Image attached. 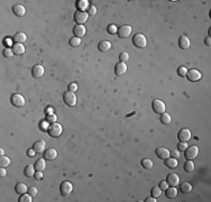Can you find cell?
<instances>
[{
  "label": "cell",
  "mask_w": 211,
  "mask_h": 202,
  "mask_svg": "<svg viewBox=\"0 0 211 202\" xmlns=\"http://www.w3.org/2000/svg\"><path fill=\"white\" fill-rule=\"evenodd\" d=\"M133 44L137 48H145L146 45H147V39H146V37L143 34L137 33L135 34L134 37H133Z\"/></svg>",
  "instance_id": "1"
},
{
  "label": "cell",
  "mask_w": 211,
  "mask_h": 202,
  "mask_svg": "<svg viewBox=\"0 0 211 202\" xmlns=\"http://www.w3.org/2000/svg\"><path fill=\"white\" fill-rule=\"evenodd\" d=\"M62 131H63V128H62V126L60 124H57V122H53L48 127V134H50L51 137H54V138L60 137L61 135H62Z\"/></svg>",
  "instance_id": "2"
},
{
  "label": "cell",
  "mask_w": 211,
  "mask_h": 202,
  "mask_svg": "<svg viewBox=\"0 0 211 202\" xmlns=\"http://www.w3.org/2000/svg\"><path fill=\"white\" fill-rule=\"evenodd\" d=\"M63 100L65 102L66 106L69 107H74L75 103H77V95L74 92H71V91H67L63 94Z\"/></svg>",
  "instance_id": "3"
},
{
  "label": "cell",
  "mask_w": 211,
  "mask_h": 202,
  "mask_svg": "<svg viewBox=\"0 0 211 202\" xmlns=\"http://www.w3.org/2000/svg\"><path fill=\"white\" fill-rule=\"evenodd\" d=\"M72 190H73V185H72L71 182L64 181L61 183L60 191H61V194L63 195V196H69L72 193Z\"/></svg>",
  "instance_id": "4"
},
{
  "label": "cell",
  "mask_w": 211,
  "mask_h": 202,
  "mask_svg": "<svg viewBox=\"0 0 211 202\" xmlns=\"http://www.w3.org/2000/svg\"><path fill=\"white\" fill-rule=\"evenodd\" d=\"M88 17H89V15H88L87 11H82V10H77L74 13V20L77 25H83L88 20Z\"/></svg>",
  "instance_id": "5"
},
{
  "label": "cell",
  "mask_w": 211,
  "mask_h": 202,
  "mask_svg": "<svg viewBox=\"0 0 211 202\" xmlns=\"http://www.w3.org/2000/svg\"><path fill=\"white\" fill-rule=\"evenodd\" d=\"M152 108H153V110H154L155 114H164L165 109H166V107H165V103L162 100H154V101H153V103H152Z\"/></svg>",
  "instance_id": "6"
},
{
  "label": "cell",
  "mask_w": 211,
  "mask_h": 202,
  "mask_svg": "<svg viewBox=\"0 0 211 202\" xmlns=\"http://www.w3.org/2000/svg\"><path fill=\"white\" fill-rule=\"evenodd\" d=\"M10 101H11V104L15 106V107L20 108L25 106V98L21 94H18V93L13 94L11 98H10Z\"/></svg>",
  "instance_id": "7"
},
{
  "label": "cell",
  "mask_w": 211,
  "mask_h": 202,
  "mask_svg": "<svg viewBox=\"0 0 211 202\" xmlns=\"http://www.w3.org/2000/svg\"><path fill=\"white\" fill-rule=\"evenodd\" d=\"M185 153V158L187 159H193V158H195L197 156H198L199 154V148L197 147V146H188L187 147V149L184 151Z\"/></svg>",
  "instance_id": "8"
},
{
  "label": "cell",
  "mask_w": 211,
  "mask_h": 202,
  "mask_svg": "<svg viewBox=\"0 0 211 202\" xmlns=\"http://www.w3.org/2000/svg\"><path fill=\"white\" fill-rule=\"evenodd\" d=\"M187 77H188V80L191 81V82H197V81L201 80L202 74L200 73L198 70L191 69V70H189L188 72H187Z\"/></svg>",
  "instance_id": "9"
},
{
  "label": "cell",
  "mask_w": 211,
  "mask_h": 202,
  "mask_svg": "<svg viewBox=\"0 0 211 202\" xmlns=\"http://www.w3.org/2000/svg\"><path fill=\"white\" fill-rule=\"evenodd\" d=\"M117 34L119 38H127L129 35L131 34V27L128 26V25H122L118 28Z\"/></svg>",
  "instance_id": "10"
},
{
  "label": "cell",
  "mask_w": 211,
  "mask_h": 202,
  "mask_svg": "<svg viewBox=\"0 0 211 202\" xmlns=\"http://www.w3.org/2000/svg\"><path fill=\"white\" fill-rule=\"evenodd\" d=\"M178 138L180 141H184V143H187V141L191 138V131L189 130L188 128H182L181 130L178 133Z\"/></svg>",
  "instance_id": "11"
},
{
  "label": "cell",
  "mask_w": 211,
  "mask_h": 202,
  "mask_svg": "<svg viewBox=\"0 0 211 202\" xmlns=\"http://www.w3.org/2000/svg\"><path fill=\"white\" fill-rule=\"evenodd\" d=\"M166 182L170 186H176L180 184V176L176 173H170L166 178Z\"/></svg>",
  "instance_id": "12"
},
{
  "label": "cell",
  "mask_w": 211,
  "mask_h": 202,
  "mask_svg": "<svg viewBox=\"0 0 211 202\" xmlns=\"http://www.w3.org/2000/svg\"><path fill=\"white\" fill-rule=\"evenodd\" d=\"M126 72H127V65H126V63L119 62V63L116 64V66H115V74H116V75L121 77V75H124Z\"/></svg>",
  "instance_id": "13"
},
{
  "label": "cell",
  "mask_w": 211,
  "mask_h": 202,
  "mask_svg": "<svg viewBox=\"0 0 211 202\" xmlns=\"http://www.w3.org/2000/svg\"><path fill=\"white\" fill-rule=\"evenodd\" d=\"M44 73H45V71H44V67L43 65H40V64H36V65H34L33 69H32V74H33L34 77H42L44 75Z\"/></svg>",
  "instance_id": "14"
},
{
  "label": "cell",
  "mask_w": 211,
  "mask_h": 202,
  "mask_svg": "<svg viewBox=\"0 0 211 202\" xmlns=\"http://www.w3.org/2000/svg\"><path fill=\"white\" fill-rule=\"evenodd\" d=\"M155 153H156V156H157L158 158H162V159H166L168 157H170V151L165 147L156 148Z\"/></svg>",
  "instance_id": "15"
},
{
  "label": "cell",
  "mask_w": 211,
  "mask_h": 202,
  "mask_svg": "<svg viewBox=\"0 0 211 202\" xmlns=\"http://www.w3.org/2000/svg\"><path fill=\"white\" fill-rule=\"evenodd\" d=\"M87 33V29L83 25H77V26L73 28V34H74V37H77V38H81L83 37Z\"/></svg>",
  "instance_id": "16"
},
{
  "label": "cell",
  "mask_w": 211,
  "mask_h": 202,
  "mask_svg": "<svg viewBox=\"0 0 211 202\" xmlns=\"http://www.w3.org/2000/svg\"><path fill=\"white\" fill-rule=\"evenodd\" d=\"M190 39H189L188 36H185V35H183V36L180 37V39H179V46H180V48H182V50H188L189 47H190Z\"/></svg>",
  "instance_id": "17"
},
{
  "label": "cell",
  "mask_w": 211,
  "mask_h": 202,
  "mask_svg": "<svg viewBox=\"0 0 211 202\" xmlns=\"http://www.w3.org/2000/svg\"><path fill=\"white\" fill-rule=\"evenodd\" d=\"M45 147H46V143H45L44 140L36 141V143L34 144V146H33L34 151L36 152L37 154H42V153L45 151Z\"/></svg>",
  "instance_id": "18"
},
{
  "label": "cell",
  "mask_w": 211,
  "mask_h": 202,
  "mask_svg": "<svg viewBox=\"0 0 211 202\" xmlns=\"http://www.w3.org/2000/svg\"><path fill=\"white\" fill-rule=\"evenodd\" d=\"M56 156H57V152L55 148H48V149L45 151V153H44V158H45V159H48V161L55 159Z\"/></svg>",
  "instance_id": "19"
},
{
  "label": "cell",
  "mask_w": 211,
  "mask_h": 202,
  "mask_svg": "<svg viewBox=\"0 0 211 202\" xmlns=\"http://www.w3.org/2000/svg\"><path fill=\"white\" fill-rule=\"evenodd\" d=\"M13 13L18 17H23L24 15L26 13V9H25V7H24L23 5H15V6L13 7Z\"/></svg>",
  "instance_id": "20"
},
{
  "label": "cell",
  "mask_w": 211,
  "mask_h": 202,
  "mask_svg": "<svg viewBox=\"0 0 211 202\" xmlns=\"http://www.w3.org/2000/svg\"><path fill=\"white\" fill-rule=\"evenodd\" d=\"M13 54L16 55H23L25 53V46L23 44H19V43H16L13 45Z\"/></svg>",
  "instance_id": "21"
},
{
  "label": "cell",
  "mask_w": 211,
  "mask_h": 202,
  "mask_svg": "<svg viewBox=\"0 0 211 202\" xmlns=\"http://www.w3.org/2000/svg\"><path fill=\"white\" fill-rule=\"evenodd\" d=\"M165 194L168 199H174L178 196V189H175V186H171L165 190Z\"/></svg>",
  "instance_id": "22"
},
{
  "label": "cell",
  "mask_w": 211,
  "mask_h": 202,
  "mask_svg": "<svg viewBox=\"0 0 211 202\" xmlns=\"http://www.w3.org/2000/svg\"><path fill=\"white\" fill-rule=\"evenodd\" d=\"M35 170L36 171H40L43 172L45 168H46V163H45V158H40V159H37L36 163H35Z\"/></svg>",
  "instance_id": "23"
},
{
  "label": "cell",
  "mask_w": 211,
  "mask_h": 202,
  "mask_svg": "<svg viewBox=\"0 0 211 202\" xmlns=\"http://www.w3.org/2000/svg\"><path fill=\"white\" fill-rule=\"evenodd\" d=\"M110 47H111V43L108 42V40H102L98 45V48H99L100 52H107V50H110Z\"/></svg>",
  "instance_id": "24"
},
{
  "label": "cell",
  "mask_w": 211,
  "mask_h": 202,
  "mask_svg": "<svg viewBox=\"0 0 211 202\" xmlns=\"http://www.w3.org/2000/svg\"><path fill=\"white\" fill-rule=\"evenodd\" d=\"M179 191L183 192V193H189V192L192 191V185L189 183V182H183L180 184V188H179Z\"/></svg>",
  "instance_id": "25"
},
{
  "label": "cell",
  "mask_w": 211,
  "mask_h": 202,
  "mask_svg": "<svg viewBox=\"0 0 211 202\" xmlns=\"http://www.w3.org/2000/svg\"><path fill=\"white\" fill-rule=\"evenodd\" d=\"M164 164L170 168H175V167H178V159H176V158H173V157H168L165 159Z\"/></svg>",
  "instance_id": "26"
},
{
  "label": "cell",
  "mask_w": 211,
  "mask_h": 202,
  "mask_svg": "<svg viewBox=\"0 0 211 202\" xmlns=\"http://www.w3.org/2000/svg\"><path fill=\"white\" fill-rule=\"evenodd\" d=\"M15 190H16V192L18 194H24V193L28 192V188H27V185L25 183H18V184H16Z\"/></svg>",
  "instance_id": "27"
},
{
  "label": "cell",
  "mask_w": 211,
  "mask_h": 202,
  "mask_svg": "<svg viewBox=\"0 0 211 202\" xmlns=\"http://www.w3.org/2000/svg\"><path fill=\"white\" fill-rule=\"evenodd\" d=\"M27 36L25 33H17L15 36H13V42L15 43H19V44H23L25 40H26Z\"/></svg>",
  "instance_id": "28"
},
{
  "label": "cell",
  "mask_w": 211,
  "mask_h": 202,
  "mask_svg": "<svg viewBox=\"0 0 211 202\" xmlns=\"http://www.w3.org/2000/svg\"><path fill=\"white\" fill-rule=\"evenodd\" d=\"M194 163L191 161V159H189V161L185 162L184 166H183V170H184L185 172H188V173H191V172L194 171Z\"/></svg>",
  "instance_id": "29"
},
{
  "label": "cell",
  "mask_w": 211,
  "mask_h": 202,
  "mask_svg": "<svg viewBox=\"0 0 211 202\" xmlns=\"http://www.w3.org/2000/svg\"><path fill=\"white\" fill-rule=\"evenodd\" d=\"M35 166L34 165H27L26 167H25V175L26 176H28V178H33L34 175H35Z\"/></svg>",
  "instance_id": "30"
},
{
  "label": "cell",
  "mask_w": 211,
  "mask_h": 202,
  "mask_svg": "<svg viewBox=\"0 0 211 202\" xmlns=\"http://www.w3.org/2000/svg\"><path fill=\"white\" fill-rule=\"evenodd\" d=\"M77 10H82V11H85V9L89 8V2L87 0H80L77 2Z\"/></svg>",
  "instance_id": "31"
},
{
  "label": "cell",
  "mask_w": 211,
  "mask_h": 202,
  "mask_svg": "<svg viewBox=\"0 0 211 202\" xmlns=\"http://www.w3.org/2000/svg\"><path fill=\"white\" fill-rule=\"evenodd\" d=\"M141 166L144 168H146V170H151V168L153 167V162H152V159H149V158H143L141 161Z\"/></svg>",
  "instance_id": "32"
},
{
  "label": "cell",
  "mask_w": 211,
  "mask_h": 202,
  "mask_svg": "<svg viewBox=\"0 0 211 202\" xmlns=\"http://www.w3.org/2000/svg\"><path fill=\"white\" fill-rule=\"evenodd\" d=\"M161 122L163 125H170V122H171V116L168 114H166V112H164V114H161Z\"/></svg>",
  "instance_id": "33"
},
{
  "label": "cell",
  "mask_w": 211,
  "mask_h": 202,
  "mask_svg": "<svg viewBox=\"0 0 211 202\" xmlns=\"http://www.w3.org/2000/svg\"><path fill=\"white\" fill-rule=\"evenodd\" d=\"M10 165V158L7 156H1L0 158V166L1 167H7Z\"/></svg>",
  "instance_id": "34"
},
{
  "label": "cell",
  "mask_w": 211,
  "mask_h": 202,
  "mask_svg": "<svg viewBox=\"0 0 211 202\" xmlns=\"http://www.w3.org/2000/svg\"><path fill=\"white\" fill-rule=\"evenodd\" d=\"M80 43H81V38H77V37H72V38H70V40H69V44H70V46H72V47L79 46Z\"/></svg>",
  "instance_id": "35"
},
{
  "label": "cell",
  "mask_w": 211,
  "mask_h": 202,
  "mask_svg": "<svg viewBox=\"0 0 211 202\" xmlns=\"http://www.w3.org/2000/svg\"><path fill=\"white\" fill-rule=\"evenodd\" d=\"M161 194H162V190L160 189V186H154V188L152 189V196L158 198V196H161Z\"/></svg>",
  "instance_id": "36"
},
{
  "label": "cell",
  "mask_w": 211,
  "mask_h": 202,
  "mask_svg": "<svg viewBox=\"0 0 211 202\" xmlns=\"http://www.w3.org/2000/svg\"><path fill=\"white\" fill-rule=\"evenodd\" d=\"M117 30H118L117 26H116V25H114V24H111V25H109V26L107 27V32L110 34V35H115V34H117Z\"/></svg>",
  "instance_id": "37"
},
{
  "label": "cell",
  "mask_w": 211,
  "mask_h": 202,
  "mask_svg": "<svg viewBox=\"0 0 211 202\" xmlns=\"http://www.w3.org/2000/svg\"><path fill=\"white\" fill-rule=\"evenodd\" d=\"M32 195L30 194H26V193H24V194H21V196L19 198V202H32Z\"/></svg>",
  "instance_id": "38"
},
{
  "label": "cell",
  "mask_w": 211,
  "mask_h": 202,
  "mask_svg": "<svg viewBox=\"0 0 211 202\" xmlns=\"http://www.w3.org/2000/svg\"><path fill=\"white\" fill-rule=\"evenodd\" d=\"M187 72H188V70H187V67H184V66H180L178 69V74L182 77H187Z\"/></svg>",
  "instance_id": "39"
},
{
  "label": "cell",
  "mask_w": 211,
  "mask_h": 202,
  "mask_svg": "<svg viewBox=\"0 0 211 202\" xmlns=\"http://www.w3.org/2000/svg\"><path fill=\"white\" fill-rule=\"evenodd\" d=\"M119 58H120V62L126 63V62L129 60V54H128L127 52H122V53H120V55H119Z\"/></svg>",
  "instance_id": "40"
},
{
  "label": "cell",
  "mask_w": 211,
  "mask_h": 202,
  "mask_svg": "<svg viewBox=\"0 0 211 202\" xmlns=\"http://www.w3.org/2000/svg\"><path fill=\"white\" fill-rule=\"evenodd\" d=\"M3 56L5 57H13V48H9V47L5 48V50H3Z\"/></svg>",
  "instance_id": "41"
},
{
  "label": "cell",
  "mask_w": 211,
  "mask_h": 202,
  "mask_svg": "<svg viewBox=\"0 0 211 202\" xmlns=\"http://www.w3.org/2000/svg\"><path fill=\"white\" fill-rule=\"evenodd\" d=\"M170 156L179 159V157H180V151L179 149H172V151H170Z\"/></svg>",
  "instance_id": "42"
},
{
  "label": "cell",
  "mask_w": 211,
  "mask_h": 202,
  "mask_svg": "<svg viewBox=\"0 0 211 202\" xmlns=\"http://www.w3.org/2000/svg\"><path fill=\"white\" fill-rule=\"evenodd\" d=\"M187 147H188V144L184 143V141H180L178 144V149L180 152H184L185 149H187Z\"/></svg>",
  "instance_id": "43"
},
{
  "label": "cell",
  "mask_w": 211,
  "mask_h": 202,
  "mask_svg": "<svg viewBox=\"0 0 211 202\" xmlns=\"http://www.w3.org/2000/svg\"><path fill=\"white\" fill-rule=\"evenodd\" d=\"M46 120L48 121V122H55L56 121V116L52 112V114H48L46 117Z\"/></svg>",
  "instance_id": "44"
},
{
  "label": "cell",
  "mask_w": 211,
  "mask_h": 202,
  "mask_svg": "<svg viewBox=\"0 0 211 202\" xmlns=\"http://www.w3.org/2000/svg\"><path fill=\"white\" fill-rule=\"evenodd\" d=\"M37 193H38V191H37V189L35 186H32V188L28 189V194H30L32 196H36Z\"/></svg>",
  "instance_id": "45"
},
{
  "label": "cell",
  "mask_w": 211,
  "mask_h": 202,
  "mask_svg": "<svg viewBox=\"0 0 211 202\" xmlns=\"http://www.w3.org/2000/svg\"><path fill=\"white\" fill-rule=\"evenodd\" d=\"M88 15H96V13H97V8L94 6H89V8H88Z\"/></svg>",
  "instance_id": "46"
},
{
  "label": "cell",
  "mask_w": 211,
  "mask_h": 202,
  "mask_svg": "<svg viewBox=\"0 0 211 202\" xmlns=\"http://www.w3.org/2000/svg\"><path fill=\"white\" fill-rule=\"evenodd\" d=\"M77 90V83H70L69 84V91H71V92H75V91Z\"/></svg>",
  "instance_id": "47"
},
{
  "label": "cell",
  "mask_w": 211,
  "mask_h": 202,
  "mask_svg": "<svg viewBox=\"0 0 211 202\" xmlns=\"http://www.w3.org/2000/svg\"><path fill=\"white\" fill-rule=\"evenodd\" d=\"M168 188V184L166 181H162L161 183H160V189H161L162 191H165Z\"/></svg>",
  "instance_id": "48"
},
{
  "label": "cell",
  "mask_w": 211,
  "mask_h": 202,
  "mask_svg": "<svg viewBox=\"0 0 211 202\" xmlns=\"http://www.w3.org/2000/svg\"><path fill=\"white\" fill-rule=\"evenodd\" d=\"M34 178H36V180H42V178H43V173H42L40 171H36V172H35Z\"/></svg>",
  "instance_id": "49"
},
{
  "label": "cell",
  "mask_w": 211,
  "mask_h": 202,
  "mask_svg": "<svg viewBox=\"0 0 211 202\" xmlns=\"http://www.w3.org/2000/svg\"><path fill=\"white\" fill-rule=\"evenodd\" d=\"M35 153H36V152L34 151V148H30V149L27 151V155H28L29 157H34V156H35Z\"/></svg>",
  "instance_id": "50"
},
{
  "label": "cell",
  "mask_w": 211,
  "mask_h": 202,
  "mask_svg": "<svg viewBox=\"0 0 211 202\" xmlns=\"http://www.w3.org/2000/svg\"><path fill=\"white\" fill-rule=\"evenodd\" d=\"M145 202H156V198H154V196H149V198H147L146 200H145Z\"/></svg>",
  "instance_id": "51"
},
{
  "label": "cell",
  "mask_w": 211,
  "mask_h": 202,
  "mask_svg": "<svg viewBox=\"0 0 211 202\" xmlns=\"http://www.w3.org/2000/svg\"><path fill=\"white\" fill-rule=\"evenodd\" d=\"M6 174H7V171L5 170V167H1V170H0V175L3 178V176H6Z\"/></svg>",
  "instance_id": "52"
},
{
  "label": "cell",
  "mask_w": 211,
  "mask_h": 202,
  "mask_svg": "<svg viewBox=\"0 0 211 202\" xmlns=\"http://www.w3.org/2000/svg\"><path fill=\"white\" fill-rule=\"evenodd\" d=\"M205 45H207V46H210V45H211V39H210V37H208V38L205 39Z\"/></svg>",
  "instance_id": "53"
},
{
  "label": "cell",
  "mask_w": 211,
  "mask_h": 202,
  "mask_svg": "<svg viewBox=\"0 0 211 202\" xmlns=\"http://www.w3.org/2000/svg\"><path fill=\"white\" fill-rule=\"evenodd\" d=\"M0 155H1V156H3V155H5V152H3V149H2V148H1V149H0Z\"/></svg>",
  "instance_id": "54"
}]
</instances>
